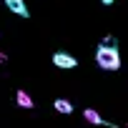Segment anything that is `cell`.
<instances>
[{
	"label": "cell",
	"mask_w": 128,
	"mask_h": 128,
	"mask_svg": "<svg viewBox=\"0 0 128 128\" xmlns=\"http://www.w3.org/2000/svg\"><path fill=\"white\" fill-rule=\"evenodd\" d=\"M15 100H18V106H20V108H33V106H35V103H33V98H30L25 90H18V93H15Z\"/></svg>",
	"instance_id": "cell-5"
},
{
	"label": "cell",
	"mask_w": 128,
	"mask_h": 128,
	"mask_svg": "<svg viewBox=\"0 0 128 128\" xmlns=\"http://www.w3.org/2000/svg\"><path fill=\"white\" fill-rule=\"evenodd\" d=\"M83 118H86L88 123H93V126H110V128H116V123L103 120V118L98 116V110H93V108H86V110H83Z\"/></svg>",
	"instance_id": "cell-4"
},
{
	"label": "cell",
	"mask_w": 128,
	"mask_h": 128,
	"mask_svg": "<svg viewBox=\"0 0 128 128\" xmlns=\"http://www.w3.org/2000/svg\"><path fill=\"white\" fill-rule=\"evenodd\" d=\"M5 8H8L10 13H15L18 18H23V20L30 18V10H28V5H25V0H5Z\"/></svg>",
	"instance_id": "cell-3"
},
{
	"label": "cell",
	"mask_w": 128,
	"mask_h": 128,
	"mask_svg": "<svg viewBox=\"0 0 128 128\" xmlns=\"http://www.w3.org/2000/svg\"><path fill=\"white\" fill-rule=\"evenodd\" d=\"M53 66L55 68H76L78 60L70 53H66V50H58V53H53Z\"/></svg>",
	"instance_id": "cell-2"
},
{
	"label": "cell",
	"mask_w": 128,
	"mask_h": 128,
	"mask_svg": "<svg viewBox=\"0 0 128 128\" xmlns=\"http://www.w3.org/2000/svg\"><path fill=\"white\" fill-rule=\"evenodd\" d=\"M53 106H55V110H58V113H66V116H68V113H73V103H70V100H66V98H58Z\"/></svg>",
	"instance_id": "cell-6"
},
{
	"label": "cell",
	"mask_w": 128,
	"mask_h": 128,
	"mask_svg": "<svg viewBox=\"0 0 128 128\" xmlns=\"http://www.w3.org/2000/svg\"><path fill=\"white\" fill-rule=\"evenodd\" d=\"M5 60H8V55H5V53H0V63H5Z\"/></svg>",
	"instance_id": "cell-9"
},
{
	"label": "cell",
	"mask_w": 128,
	"mask_h": 128,
	"mask_svg": "<svg viewBox=\"0 0 128 128\" xmlns=\"http://www.w3.org/2000/svg\"><path fill=\"white\" fill-rule=\"evenodd\" d=\"M100 45H118V43H116V38H113V35H106V38L100 40Z\"/></svg>",
	"instance_id": "cell-7"
},
{
	"label": "cell",
	"mask_w": 128,
	"mask_h": 128,
	"mask_svg": "<svg viewBox=\"0 0 128 128\" xmlns=\"http://www.w3.org/2000/svg\"><path fill=\"white\" fill-rule=\"evenodd\" d=\"M100 3H103V5H113V3H116V0H100Z\"/></svg>",
	"instance_id": "cell-8"
},
{
	"label": "cell",
	"mask_w": 128,
	"mask_h": 128,
	"mask_svg": "<svg viewBox=\"0 0 128 128\" xmlns=\"http://www.w3.org/2000/svg\"><path fill=\"white\" fill-rule=\"evenodd\" d=\"M96 63H98L103 70H118V68H120L118 45H98V50H96Z\"/></svg>",
	"instance_id": "cell-1"
}]
</instances>
